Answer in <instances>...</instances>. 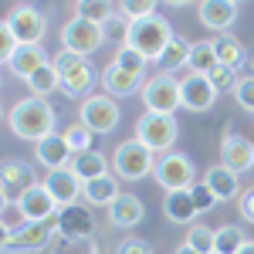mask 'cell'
<instances>
[{
    "instance_id": "6da1fadb",
    "label": "cell",
    "mask_w": 254,
    "mask_h": 254,
    "mask_svg": "<svg viewBox=\"0 0 254 254\" xmlns=\"http://www.w3.org/2000/svg\"><path fill=\"white\" fill-rule=\"evenodd\" d=\"M7 126L17 139H27L38 146L41 139H48L55 132V109L48 105V98H38V95H27L14 102L10 116H7Z\"/></svg>"
},
{
    "instance_id": "7a4b0ae2",
    "label": "cell",
    "mask_w": 254,
    "mask_h": 254,
    "mask_svg": "<svg viewBox=\"0 0 254 254\" xmlns=\"http://www.w3.org/2000/svg\"><path fill=\"white\" fill-rule=\"evenodd\" d=\"M126 48H132V51H139L146 61H156L163 58V51L173 44V27H170V20L159 17V14H153V17H142V20H129L126 24Z\"/></svg>"
},
{
    "instance_id": "3957f363",
    "label": "cell",
    "mask_w": 254,
    "mask_h": 254,
    "mask_svg": "<svg viewBox=\"0 0 254 254\" xmlns=\"http://www.w3.org/2000/svg\"><path fill=\"white\" fill-rule=\"evenodd\" d=\"M58 237V217L55 220H24L17 231L3 234V254H31V251H44L51 241Z\"/></svg>"
},
{
    "instance_id": "277c9868",
    "label": "cell",
    "mask_w": 254,
    "mask_h": 254,
    "mask_svg": "<svg viewBox=\"0 0 254 254\" xmlns=\"http://www.w3.org/2000/svg\"><path fill=\"white\" fill-rule=\"evenodd\" d=\"M180 136V122L176 116H163V112H142L136 119V139L153 149V153H173V142Z\"/></svg>"
},
{
    "instance_id": "5b68a950",
    "label": "cell",
    "mask_w": 254,
    "mask_h": 254,
    "mask_svg": "<svg viewBox=\"0 0 254 254\" xmlns=\"http://www.w3.org/2000/svg\"><path fill=\"white\" fill-rule=\"evenodd\" d=\"M112 170H116L119 180H142L156 170V153L146 149L136 136L119 142L116 153H112Z\"/></svg>"
},
{
    "instance_id": "8992f818",
    "label": "cell",
    "mask_w": 254,
    "mask_h": 254,
    "mask_svg": "<svg viewBox=\"0 0 254 254\" xmlns=\"http://www.w3.org/2000/svg\"><path fill=\"white\" fill-rule=\"evenodd\" d=\"M153 176H156V183L166 190V193H173V190H190L196 183V166L193 159L187 156V153H163V156H156V170H153Z\"/></svg>"
},
{
    "instance_id": "52a82bcc",
    "label": "cell",
    "mask_w": 254,
    "mask_h": 254,
    "mask_svg": "<svg viewBox=\"0 0 254 254\" xmlns=\"http://www.w3.org/2000/svg\"><path fill=\"white\" fill-rule=\"evenodd\" d=\"M78 122L85 129H92L95 136H105L119 126V105L112 102V95H88L78 109Z\"/></svg>"
},
{
    "instance_id": "ba28073f",
    "label": "cell",
    "mask_w": 254,
    "mask_h": 254,
    "mask_svg": "<svg viewBox=\"0 0 254 254\" xmlns=\"http://www.w3.org/2000/svg\"><path fill=\"white\" fill-rule=\"evenodd\" d=\"M142 105H146V112L173 116L176 109L183 105V98H180V81H176L173 75H156V78H149L146 88H142Z\"/></svg>"
},
{
    "instance_id": "9c48e42d",
    "label": "cell",
    "mask_w": 254,
    "mask_h": 254,
    "mask_svg": "<svg viewBox=\"0 0 254 254\" xmlns=\"http://www.w3.org/2000/svg\"><path fill=\"white\" fill-rule=\"evenodd\" d=\"M61 44L68 48V51H75V55H92L98 51L102 44H105V27H98V24H88L85 17H71L64 27H61Z\"/></svg>"
},
{
    "instance_id": "30bf717a",
    "label": "cell",
    "mask_w": 254,
    "mask_h": 254,
    "mask_svg": "<svg viewBox=\"0 0 254 254\" xmlns=\"http://www.w3.org/2000/svg\"><path fill=\"white\" fill-rule=\"evenodd\" d=\"M3 24L14 31L17 44H41L44 31H48L44 14H41L38 7H31V3H17V7L7 14V20H3Z\"/></svg>"
},
{
    "instance_id": "8fae6325",
    "label": "cell",
    "mask_w": 254,
    "mask_h": 254,
    "mask_svg": "<svg viewBox=\"0 0 254 254\" xmlns=\"http://www.w3.org/2000/svg\"><path fill=\"white\" fill-rule=\"evenodd\" d=\"M41 183H44V190L51 193V200L58 203L61 210L75 207V203L81 200V193H85V183L71 173V166H64V170H51Z\"/></svg>"
},
{
    "instance_id": "7c38bea8",
    "label": "cell",
    "mask_w": 254,
    "mask_h": 254,
    "mask_svg": "<svg viewBox=\"0 0 254 254\" xmlns=\"http://www.w3.org/2000/svg\"><path fill=\"white\" fill-rule=\"evenodd\" d=\"M220 166L234 170L237 176L248 173L254 166V142L241 132H224V142H220Z\"/></svg>"
},
{
    "instance_id": "4fadbf2b",
    "label": "cell",
    "mask_w": 254,
    "mask_h": 254,
    "mask_svg": "<svg viewBox=\"0 0 254 254\" xmlns=\"http://www.w3.org/2000/svg\"><path fill=\"white\" fill-rule=\"evenodd\" d=\"M14 203H17V210L24 214V220H55V217L61 214V207L51 200V193L44 190V183H38V187L17 193Z\"/></svg>"
},
{
    "instance_id": "5bb4252c",
    "label": "cell",
    "mask_w": 254,
    "mask_h": 254,
    "mask_svg": "<svg viewBox=\"0 0 254 254\" xmlns=\"http://www.w3.org/2000/svg\"><path fill=\"white\" fill-rule=\"evenodd\" d=\"M180 98H183V109H190V112H207V109L214 105V98H217V88L210 85L207 75L190 71V75L180 78Z\"/></svg>"
},
{
    "instance_id": "9a60e30c",
    "label": "cell",
    "mask_w": 254,
    "mask_h": 254,
    "mask_svg": "<svg viewBox=\"0 0 254 254\" xmlns=\"http://www.w3.org/2000/svg\"><path fill=\"white\" fill-rule=\"evenodd\" d=\"M196 14H200V24L210 27L214 34H227V27L241 14V3H234V0H203L196 7Z\"/></svg>"
},
{
    "instance_id": "2e32d148",
    "label": "cell",
    "mask_w": 254,
    "mask_h": 254,
    "mask_svg": "<svg viewBox=\"0 0 254 254\" xmlns=\"http://www.w3.org/2000/svg\"><path fill=\"white\" fill-rule=\"evenodd\" d=\"M34 156H38V163L51 173V170H64V166H71L75 153H71V146L64 142V132H51L48 139H41L38 146H34Z\"/></svg>"
},
{
    "instance_id": "e0dca14e",
    "label": "cell",
    "mask_w": 254,
    "mask_h": 254,
    "mask_svg": "<svg viewBox=\"0 0 254 254\" xmlns=\"http://www.w3.org/2000/svg\"><path fill=\"white\" fill-rule=\"evenodd\" d=\"M44 64H51V61H48V55H44L41 44H20L17 51H14V58L7 61V68H10L17 78H24V81H31Z\"/></svg>"
},
{
    "instance_id": "ac0fdd59",
    "label": "cell",
    "mask_w": 254,
    "mask_h": 254,
    "mask_svg": "<svg viewBox=\"0 0 254 254\" xmlns=\"http://www.w3.org/2000/svg\"><path fill=\"white\" fill-rule=\"evenodd\" d=\"M38 183L41 180L34 176V170H31L27 163L10 159V163H3V190H0V196H3V203H10V190L24 193V190H31V187H38Z\"/></svg>"
},
{
    "instance_id": "d6986e66",
    "label": "cell",
    "mask_w": 254,
    "mask_h": 254,
    "mask_svg": "<svg viewBox=\"0 0 254 254\" xmlns=\"http://www.w3.org/2000/svg\"><path fill=\"white\" fill-rule=\"evenodd\" d=\"M102 88H105V95L122 98V95H132L139 88H146V78H142V75H129V71L116 68V64H109V68L102 71Z\"/></svg>"
},
{
    "instance_id": "ffe728a7",
    "label": "cell",
    "mask_w": 254,
    "mask_h": 254,
    "mask_svg": "<svg viewBox=\"0 0 254 254\" xmlns=\"http://www.w3.org/2000/svg\"><path fill=\"white\" fill-rule=\"evenodd\" d=\"M142 214H146V207H142V200L136 193H119V200L109 207L112 227H136L142 220Z\"/></svg>"
},
{
    "instance_id": "44dd1931",
    "label": "cell",
    "mask_w": 254,
    "mask_h": 254,
    "mask_svg": "<svg viewBox=\"0 0 254 254\" xmlns=\"http://www.w3.org/2000/svg\"><path fill=\"white\" fill-rule=\"evenodd\" d=\"M203 183L214 190V196L224 203V200H234V196H241V183H237V173L234 170H227V166H210L207 173H203Z\"/></svg>"
},
{
    "instance_id": "7402d4cb",
    "label": "cell",
    "mask_w": 254,
    "mask_h": 254,
    "mask_svg": "<svg viewBox=\"0 0 254 254\" xmlns=\"http://www.w3.org/2000/svg\"><path fill=\"white\" fill-rule=\"evenodd\" d=\"M163 214H166V220H173V224H193V217L200 210H196L190 190H173V193H166V200H163Z\"/></svg>"
},
{
    "instance_id": "603a6c76",
    "label": "cell",
    "mask_w": 254,
    "mask_h": 254,
    "mask_svg": "<svg viewBox=\"0 0 254 254\" xmlns=\"http://www.w3.org/2000/svg\"><path fill=\"white\" fill-rule=\"evenodd\" d=\"M71 173L78 176L81 183H92V180H98V176H109V156L98 153V149L81 153V156L71 159Z\"/></svg>"
},
{
    "instance_id": "cb8c5ba5",
    "label": "cell",
    "mask_w": 254,
    "mask_h": 254,
    "mask_svg": "<svg viewBox=\"0 0 254 254\" xmlns=\"http://www.w3.org/2000/svg\"><path fill=\"white\" fill-rule=\"evenodd\" d=\"M119 183L116 176H98V180H92V183H85V203H92V207H112L119 200Z\"/></svg>"
},
{
    "instance_id": "d4e9b609",
    "label": "cell",
    "mask_w": 254,
    "mask_h": 254,
    "mask_svg": "<svg viewBox=\"0 0 254 254\" xmlns=\"http://www.w3.org/2000/svg\"><path fill=\"white\" fill-rule=\"evenodd\" d=\"M58 234L61 237H88L92 234V220L85 214V207H68L58 214Z\"/></svg>"
},
{
    "instance_id": "484cf974",
    "label": "cell",
    "mask_w": 254,
    "mask_h": 254,
    "mask_svg": "<svg viewBox=\"0 0 254 254\" xmlns=\"http://www.w3.org/2000/svg\"><path fill=\"white\" fill-rule=\"evenodd\" d=\"M210 41H214L217 61H220L224 68H234V71H237V68L244 64V58H248V55H244V44H241L234 34H217V38H210Z\"/></svg>"
},
{
    "instance_id": "4316f807",
    "label": "cell",
    "mask_w": 254,
    "mask_h": 254,
    "mask_svg": "<svg viewBox=\"0 0 254 254\" xmlns=\"http://www.w3.org/2000/svg\"><path fill=\"white\" fill-rule=\"evenodd\" d=\"M116 14H119V3H109V0H81V3H75V17H85L88 24H98V27H105Z\"/></svg>"
},
{
    "instance_id": "83f0119b",
    "label": "cell",
    "mask_w": 254,
    "mask_h": 254,
    "mask_svg": "<svg viewBox=\"0 0 254 254\" xmlns=\"http://www.w3.org/2000/svg\"><path fill=\"white\" fill-rule=\"evenodd\" d=\"M98 71L92 68V64H85V68H78L75 75H68V78H61V92L68 98H88V92H92V85H95Z\"/></svg>"
},
{
    "instance_id": "f1b7e54d",
    "label": "cell",
    "mask_w": 254,
    "mask_h": 254,
    "mask_svg": "<svg viewBox=\"0 0 254 254\" xmlns=\"http://www.w3.org/2000/svg\"><path fill=\"white\" fill-rule=\"evenodd\" d=\"M190 48H193L190 41L176 34L173 44H170V48L163 51V58H159V68H163V75H173L176 68H183V64L190 68Z\"/></svg>"
},
{
    "instance_id": "f546056e",
    "label": "cell",
    "mask_w": 254,
    "mask_h": 254,
    "mask_svg": "<svg viewBox=\"0 0 254 254\" xmlns=\"http://www.w3.org/2000/svg\"><path fill=\"white\" fill-rule=\"evenodd\" d=\"M217 64V51H214V41H193V48H190V71L196 75H210Z\"/></svg>"
},
{
    "instance_id": "4dcf8cb0",
    "label": "cell",
    "mask_w": 254,
    "mask_h": 254,
    "mask_svg": "<svg viewBox=\"0 0 254 254\" xmlns=\"http://www.w3.org/2000/svg\"><path fill=\"white\" fill-rule=\"evenodd\" d=\"M244 244H248V234H244L237 224L217 227V254H237Z\"/></svg>"
},
{
    "instance_id": "1f68e13d",
    "label": "cell",
    "mask_w": 254,
    "mask_h": 254,
    "mask_svg": "<svg viewBox=\"0 0 254 254\" xmlns=\"http://www.w3.org/2000/svg\"><path fill=\"white\" fill-rule=\"evenodd\" d=\"M187 244L200 254H217V231L207 227V224H193L187 231Z\"/></svg>"
},
{
    "instance_id": "d6a6232c",
    "label": "cell",
    "mask_w": 254,
    "mask_h": 254,
    "mask_svg": "<svg viewBox=\"0 0 254 254\" xmlns=\"http://www.w3.org/2000/svg\"><path fill=\"white\" fill-rule=\"evenodd\" d=\"M27 85H31V95L48 98L51 92H58V88H61V78H58V71H55V64H44V68H41Z\"/></svg>"
},
{
    "instance_id": "836d02e7",
    "label": "cell",
    "mask_w": 254,
    "mask_h": 254,
    "mask_svg": "<svg viewBox=\"0 0 254 254\" xmlns=\"http://www.w3.org/2000/svg\"><path fill=\"white\" fill-rule=\"evenodd\" d=\"M51 64H55L58 78H68V75H75L78 68H85V64H88V58H85V55H75V51H68V48H61L58 55L51 58Z\"/></svg>"
},
{
    "instance_id": "e575fe53",
    "label": "cell",
    "mask_w": 254,
    "mask_h": 254,
    "mask_svg": "<svg viewBox=\"0 0 254 254\" xmlns=\"http://www.w3.org/2000/svg\"><path fill=\"white\" fill-rule=\"evenodd\" d=\"M92 136H95V132H92V129H85L81 122H75V126H68V129H64V142L71 146V153H75V156L92 153Z\"/></svg>"
},
{
    "instance_id": "d590c367",
    "label": "cell",
    "mask_w": 254,
    "mask_h": 254,
    "mask_svg": "<svg viewBox=\"0 0 254 254\" xmlns=\"http://www.w3.org/2000/svg\"><path fill=\"white\" fill-rule=\"evenodd\" d=\"M51 254H98L92 237H55V251Z\"/></svg>"
},
{
    "instance_id": "8d00e7d4",
    "label": "cell",
    "mask_w": 254,
    "mask_h": 254,
    "mask_svg": "<svg viewBox=\"0 0 254 254\" xmlns=\"http://www.w3.org/2000/svg\"><path fill=\"white\" fill-rule=\"evenodd\" d=\"M112 64H116V68H122V71H129V75H146V58H142L139 51H132V48H126V44L116 51Z\"/></svg>"
},
{
    "instance_id": "74e56055",
    "label": "cell",
    "mask_w": 254,
    "mask_h": 254,
    "mask_svg": "<svg viewBox=\"0 0 254 254\" xmlns=\"http://www.w3.org/2000/svg\"><path fill=\"white\" fill-rule=\"evenodd\" d=\"M119 14L129 20H142V17H153L156 14V3L153 0H126V3H119Z\"/></svg>"
},
{
    "instance_id": "f35d334b",
    "label": "cell",
    "mask_w": 254,
    "mask_h": 254,
    "mask_svg": "<svg viewBox=\"0 0 254 254\" xmlns=\"http://www.w3.org/2000/svg\"><path fill=\"white\" fill-rule=\"evenodd\" d=\"M207 78H210V85H214L220 95H224V92H234V88H237V81H241L234 68H224V64H217V68L210 71V75H207Z\"/></svg>"
},
{
    "instance_id": "ab89813d",
    "label": "cell",
    "mask_w": 254,
    "mask_h": 254,
    "mask_svg": "<svg viewBox=\"0 0 254 254\" xmlns=\"http://www.w3.org/2000/svg\"><path fill=\"white\" fill-rule=\"evenodd\" d=\"M190 193H193V203H196V210H200V214L214 210V203H220V200L214 196V190H210V187H207L203 180H196L193 187H190Z\"/></svg>"
},
{
    "instance_id": "60d3db41",
    "label": "cell",
    "mask_w": 254,
    "mask_h": 254,
    "mask_svg": "<svg viewBox=\"0 0 254 254\" xmlns=\"http://www.w3.org/2000/svg\"><path fill=\"white\" fill-rule=\"evenodd\" d=\"M234 102L241 105V109L254 112V75H244V78L237 81V88H234Z\"/></svg>"
},
{
    "instance_id": "b9f144b4",
    "label": "cell",
    "mask_w": 254,
    "mask_h": 254,
    "mask_svg": "<svg viewBox=\"0 0 254 254\" xmlns=\"http://www.w3.org/2000/svg\"><path fill=\"white\" fill-rule=\"evenodd\" d=\"M17 48H20V44H17V38H14V31H10L7 24H0V61L7 64V61L14 58Z\"/></svg>"
},
{
    "instance_id": "7bdbcfd3",
    "label": "cell",
    "mask_w": 254,
    "mask_h": 254,
    "mask_svg": "<svg viewBox=\"0 0 254 254\" xmlns=\"http://www.w3.org/2000/svg\"><path fill=\"white\" fill-rule=\"evenodd\" d=\"M237 214L244 217L248 224H254V187L248 190V193H241V196H237Z\"/></svg>"
},
{
    "instance_id": "ee69618b",
    "label": "cell",
    "mask_w": 254,
    "mask_h": 254,
    "mask_svg": "<svg viewBox=\"0 0 254 254\" xmlns=\"http://www.w3.org/2000/svg\"><path fill=\"white\" fill-rule=\"evenodd\" d=\"M116 254H153V251H149V244H146V241H139V237H126V241L119 244Z\"/></svg>"
},
{
    "instance_id": "f6af8a7d",
    "label": "cell",
    "mask_w": 254,
    "mask_h": 254,
    "mask_svg": "<svg viewBox=\"0 0 254 254\" xmlns=\"http://www.w3.org/2000/svg\"><path fill=\"white\" fill-rule=\"evenodd\" d=\"M176 254H200V251H193L190 244H180V248H176Z\"/></svg>"
},
{
    "instance_id": "bcb514c9",
    "label": "cell",
    "mask_w": 254,
    "mask_h": 254,
    "mask_svg": "<svg viewBox=\"0 0 254 254\" xmlns=\"http://www.w3.org/2000/svg\"><path fill=\"white\" fill-rule=\"evenodd\" d=\"M237 254H254V241H248V244H244V248H241Z\"/></svg>"
}]
</instances>
